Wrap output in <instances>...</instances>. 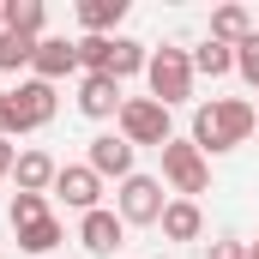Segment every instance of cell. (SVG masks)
I'll return each instance as SVG.
<instances>
[{"mask_svg":"<svg viewBox=\"0 0 259 259\" xmlns=\"http://www.w3.org/2000/svg\"><path fill=\"white\" fill-rule=\"evenodd\" d=\"M193 72H205V78L235 72V49H223V42H199V49H193Z\"/></svg>","mask_w":259,"mask_h":259,"instance_id":"obj_19","label":"cell"},{"mask_svg":"<svg viewBox=\"0 0 259 259\" xmlns=\"http://www.w3.org/2000/svg\"><path fill=\"white\" fill-rule=\"evenodd\" d=\"M18 133V109H12V91H0V139Z\"/></svg>","mask_w":259,"mask_h":259,"instance_id":"obj_24","label":"cell"},{"mask_svg":"<svg viewBox=\"0 0 259 259\" xmlns=\"http://www.w3.org/2000/svg\"><path fill=\"white\" fill-rule=\"evenodd\" d=\"M91 169H97V175H115V181H127V175H133V145H127V139H115V133L91 139Z\"/></svg>","mask_w":259,"mask_h":259,"instance_id":"obj_11","label":"cell"},{"mask_svg":"<svg viewBox=\"0 0 259 259\" xmlns=\"http://www.w3.org/2000/svg\"><path fill=\"white\" fill-rule=\"evenodd\" d=\"M259 127V109L241 97H211L193 109V145L199 151H235L247 145V133Z\"/></svg>","mask_w":259,"mask_h":259,"instance_id":"obj_1","label":"cell"},{"mask_svg":"<svg viewBox=\"0 0 259 259\" xmlns=\"http://www.w3.org/2000/svg\"><path fill=\"white\" fill-rule=\"evenodd\" d=\"M247 259H259V241H253V247H247Z\"/></svg>","mask_w":259,"mask_h":259,"instance_id":"obj_28","label":"cell"},{"mask_svg":"<svg viewBox=\"0 0 259 259\" xmlns=\"http://www.w3.org/2000/svg\"><path fill=\"white\" fill-rule=\"evenodd\" d=\"M235 72H241V78H247V84L259 91V30L247 36V42H241V49H235Z\"/></svg>","mask_w":259,"mask_h":259,"instance_id":"obj_22","label":"cell"},{"mask_svg":"<svg viewBox=\"0 0 259 259\" xmlns=\"http://www.w3.org/2000/svg\"><path fill=\"white\" fill-rule=\"evenodd\" d=\"M127 18V0H78V24H84V36H103L109 24H121Z\"/></svg>","mask_w":259,"mask_h":259,"instance_id":"obj_15","label":"cell"},{"mask_svg":"<svg viewBox=\"0 0 259 259\" xmlns=\"http://www.w3.org/2000/svg\"><path fill=\"white\" fill-rule=\"evenodd\" d=\"M18 247H24V253H55V247H61V223H55V217L24 223V229H18Z\"/></svg>","mask_w":259,"mask_h":259,"instance_id":"obj_17","label":"cell"},{"mask_svg":"<svg viewBox=\"0 0 259 259\" xmlns=\"http://www.w3.org/2000/svg\"><path fill=\"white\" fill-rule=\"evenodd\" d=\"M145 66H151L145 42H133V36H115V49H109V78L121 84V78H133V72H145Z\"/></svg>","mask_w":259,"mask_h":259,"instance_id":"obj_16","label":"cell"},{"mask_svg":"<svg viewBox=\"0 0 259 259\" xmlns=\"http://www.w3.org/2000/svg\"><path fill=\"white\" fill-rule=\"evenodd\" d=\"M36 217H49L42 193H18V199H12V229H24V223H36Z\"/></svg>","mask_w":259,"mask_h":259,"instance_id":"obj_23","label":"cell"},{"mask_svg":"<svg viewBox=\"0 0 259 259\" xmlns=\"http://www.w3.org/2000/svg\"><path fill=\"white\" fill-rule=\"evenodd\" d=\"M12 163H18V157H12V139H0V181L12 175Z\"/></svg>","mask_w":259,"mask_h":259,"instance_id":"obj_26","label":"cell"},{"mask_svg":"<svg viewBox=\"0 0 259 259\" xmlns=\"http://www.w3.org/2000/svg\"><path fill=\"white\" fill-rule=\"evenodd\" d=\"M121 139L163 151V145L175 139V133H169V109H163L157 97H127V103H121Z\"/></svg>","mask_w":259,"mask_h":259,"instance_id":"obj_3","label":"cell"},{"mask_svg":"<svg viewBox=\"0 0 259 259\" xmlns=\"http://www.w3.org/2000/svg\"><path fill=\"white\" fill-rule=\"evenodd\" d=\"M145 78H151V97L163 109H175V103L193 97V55L187 49H157L151 66H145Z\"/></svg>","mask_w":259,"mask_h":259,"instance_id":"obj_2","label":"cell"},{"mask_svg":"<svg viewBox=\"0 0 259 259\" xmlns=\"http://www.w3.org/2000/svg\"><path fill=\"white\" fill-rule=\"evenodd\" d=\"M205 259H247V247H241V241H211Z\"/></svg>","mask_w":259,"mask_h":259,"instance_id":"obj_25","label":"cell"},{"mask_svg":"<svg viewBox=\"0 0 259 259\" xmlns=\"http://www.w3.org/2000/svg\"><path fill=\"white\" fill-rule=\"evenodd\" d=\"M12 109H18V133L49 127V121H55V84H42V78L18 84V91H12Z\"/></svg>","mask_w":259,"mask_h":259,"instance_id":"obj_7","label":"cell"},{"mask_svg":"<svg viewBox=\"0 0 259 259\" xmlns=\"http://www.w3.org/2000/svg\"><path fill=\"white\" fill-rule=\"evenodd\" d=\"M55 193H61L72 211H97V199H103V175H97L91 163H66L61 175H55Z\"/></svg>","mask_w":259,"mask_h":259,"instance_id":"obj_6","label":"cell"},{"mask_svg":"<svg viewBox=\"0 0 259 259\" xmlns=\"http://www.w3.org/2000/svg\"><path fill=\"white\" fill-rule=\"evenodd\" d=\"M12 175H18V193H49L55 175H61V163H55L49 151H24V157L12 163Z\"/></svg>","mask_w":259,"mask_h":259,"instance_id":"obj_12","label":"cell"},{"mask_svg":"<svg viewBox=\"0 0 259 259\" xmlns=\"http://www.w3.org/2000/svg\"><path fill=\"white\" fill-rule=\"evenodd\" d=\"M199 229H205L199 199H169V205H163V235H169V241H199Z\"/></svg>","mask_w":259,"mask_h":259,"instance_id":"obj_13","label":"cell"},{"mask_svg":"<svg viewBox=\"0 0 259 259\" xmlns=\"http://www.w3.org/2000/svg\"><path fill=\"white\" fill-rule=\"evenodd\" d=\"M109 49H115V36H78V66L84 72H109Z\"/></svg>","mask_w":259,"mask_h":259,"instance_id":"obj_21","label":"cell"},{"mask_svg":"<svg viewBox=\"0 0 259 259\" xmlns=\"http://www.w3.org/2000/svg\"><path fill=\"white\" fill-rule=\"evenodd\" d=\"M6 30L42 36V0H6Z\"/></svg>","mask_w":259,"mask_h":259,"instance_id":"obj_20","label":"cell"},{"mask_svg":"<svg viewBox=\"0 0 259 259\" xmlns=\"http://www.w3.org/2000/svg\"><path fill=\"white\" fill-rule=\"evenodd\" d=\"M121 84L109 78V72H84V84H78V109L91 115V121H109V115H121Z\"/></svg>","mask_w":259,"mask_h":259,"instance_id":"obj_8","label":"cell"},{"mask_svg":"<svg viewBox=\"0 0 259 259\" xmlns=\"http://www.w3.org/2000/svg\"><path fill=\"white\" fill-rule=\"evenodd\" d=\"M36 42H42V36H18V30H0V72H18V66H30Z\"/></svg>","mask_w":259,"mask_h":259,"instance_id":"obj_18","label":"cell"},{"mask_svg":"<svg viewBox=\"0 0 259 259\" xmlns=\"http://www.w3.org/2000/svg\"><path fill=\"white\" fill-rule=\"evenodd\" d=\"M30 66H36L42 84H55V78H66V72H78V42H66V36H42L36 55H30Z\"/></svg>","mask_w":259,"mask_h":259,"instance_id":"obj_9","label":"cell"},{"mask_svg":"<svg viewBox=\"0 0 259 259\" xmlns=\"http://www.w3.org/2000/svg\"><path fill=\"white\" fill-rule=\"evenodd\" d=\"M0 30H6V0H0Z\"/></svg>","mask_w":259,"mask_h":259,"instance_id":"obj_27","label":"cell"},{"mask_svg":"<svg viewBox=\"0 0 259 259\" xmlns=\"http://www.w3.org/2000/svg\"><path fill=\"white\" fill-rule=\"evenodd\" d=\"M121 235H127V223H121V211H84V223H78V241L91 247V253H115L121 247Z\"/></svg>","mask_w":259,"mask_h":259,"instance_id":"obj_10","label":"cell"},{"mask_svg":"<svg viewBox=\"0 0 259 259\" xmlns=\"http://www.w3.org/2000/svg\"><path fill=\"white\" fill-rule=\"evenodd\" d=\"M163 187L151 175H127L121 181V223H163Z\"/></svg>","mask_w":259,"mask_h":259,"instance_id":"obj_5","label":"cell"},{"mask_svg":"<svg viewBox=\"0 0 259 259\" xmlns=\"http://www.w3.org/2000/svg\"><path fill=\"white\" fill-rule=\"evenodd\" d=\"M163 175H169V187L181 199H193L211 187V169H205V151H199L193 139H169L163 145Z\"/></svg>","mask_w":259,"mask_h":259,"instance_id":"obj_4","label":"cell"},{"mask_svg":"<svg viewBox=\"0 0 259 259\" xmlns=\"http://www.w3.org/2000/svg\"><path fill=\"white\" fill-rule=\"evenodd\" d=\"M253 36V18H247V6H217L211 12V42H223V49H241Z\"/></svg>","mask_w":259,"mask_h":259,"instance_id":"obj_14","label":"cell"}]
</instances>
